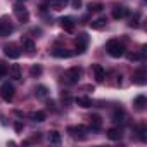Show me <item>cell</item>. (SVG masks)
I'll list each match as a JSON object with an SVG mask.
<instances>
[{
  "instance_id": "obj_1",
  "label": "cell",
  "mask_w": 147,
  "mask_h": 147,
  "mask_svg": "<svg viewBox=\"0 0 147 147\" xmlns=\"http://www.w3.org/2000/svg\"><path fill=\"white\" fill-rule=\"evenodd\" d=\"M106 49H107V52H109L111 57H121L125 54V45L119 40H109Z\"/></svg>"
},
{
  "instance_id": "obj_2",
  "label": "cell",
  "mask_w": 147,
  "mask_h": 147,
  "mask_svg": "<svg viewBox=\"0 0 147 147\" xmlns=\"http://www.w3.org/2000/svg\"><path fill=\"white\" fill-rule=\"evenodd\" d=\"M80 75H82L80 67H69V69L64 73V83H67V85H75V83H78Z\"/></svg>"
},
{
  "instance_id": "obj_3",
  "label": "cell",
  "mask_w": 147,
  "mask_h": 147,
  "mask_svg": "<svg viewBox=\"0 0 147 147\" xmlns=\"http://www.w3.org/2000/svg\"><path fill=\"white\" fill-rule=\"evenodd\" d=\"M88 128L83 126V125H76V126H67V133L73 137V138H85Z\"/></svg>"
},
{
  "instance_id": "obj_4",
  "label": "cell",
  "mask_w": 147,
  "mask_h": 147,
  "mask_svg": "<svg viewBox=\"0 0 147 147\" xmlns=\"http://www.w3.org/2000/svg\"><path fill=\"white\" fill-rule=\"evenodd\" d=\"M14 90H16L14 85L7 82V83H4L2 87H0V97L9 102V100H12V97H14Z\"/></svg>"
},
{
  "instance_id": "obj_5",
  "label": "cell",
  "mask_w": 147,
  "mask_h": 147,
  "mask_svg": "<svg viewBox=\"0 0 147 147\" xmlns=\"http://www.w3.org/2000/svg\"><path fill=\"white\" fill-rule=\"evenodd\" d=\"M14 31V26L9 18H0V36H9Z\"/></svg>"
},
{
  "instance_id": "obj_6",
  "label": "cell",
  "mask_w": 147,
  "mask_h": 147,
  "mask_svg": "<svg viewBox=\"0 0 147 147\" xmlns=\"http://www.w3.org/2000/svg\"><path fill=\"white\" fill-rule=\"evenodd\" d=\"M87 45H88V35L87 33H80L78 38H76V52L83 54L87 50Z\"/></svg>"
},
{
  "instance_id": "obj_7",
  "label": "cell",
  "mask_w": 147,
  "mask_h": 147,
  "mask_svg": "<svg viewBox=\"0 0 147 147\" xmlns=\"http://www.w3.org/2000/svg\"><path fill=\"white\" fill-rule=\"evenodd\" d=\"M14 12H16L18 19H19V21H23V23H26V21L30 19V14H28L26 7H24L23 4H16V5H14Z\"/></svg>"
},
{
  "instance_id": "obj_8",
  "label": "cell",
  "mask_w": 147,
  "mask_h": 147,
  "mask_svg": "<svg viewBox=\"0 0 147 147\" xmlns=\"http://www.w3.org/2000/svg\"><path fill=\"white\" fill-rule=\"evenodd\" d=\"M133 83L135 85H145L147 83V73L144 67H140L138 71L133 73Z\"/></svg>"
},
{
  "instance_id": "obj_9",
  "label": "cell",
  "mask_w": 147,
  "mask_h": 147,
  "mask_svg": "<svg viewBox=\"0 0 147 147\" xmlns=\"http://www.w3.org/2000/svg\"><path fill=\"white\" fill-rule=\"evenodd\" d=\"M92 73H94V78H95V82H104V78H106V69L100 66V64H94L92 66Z\"/></svg>"
},
{
  "instance_id": "obj_10",
  "label": "cell",
  "mask_w": 147,
  "mask_h": 147,
  "mask_svg": "<svg viewBox=\"0 0 147 147\" xmlns=\"http://www.w3.org/2000/svg\"><path fill=\"white\" fill-rule=\"evenodd\" d=\"M4 52H5V55H7L9 59H18V57L21 55V50H19L14 43L5 45V47H4Z\"/></svg>"
},
{
  "instance_id": "obj_11",
  "label": "cell",
  "mask_w": 147,
  "mask_h": 147,
  "mask_svg": "<svg viewBox=\"0 0 147 147\" xmlns=\"http://www.w3.org/2000/svg\"><path fill=\"white\" fill-rule=\"evenodd\" d=\"M126 16H128V9L125 5H114V9H113V18L114 19H123Z\"/></svg>"
},
{
  "instance_id": "obj_12",
  "label": "cell",
  "mask_w": 147,
  "mask_h": 147,
  "mask_svg": "<svg viewBox=\"0 0 147 147\" xmlns=\"http://www.w3.org/2000/svg\"><path fill=\"white\" fill-rule=\"evenodd\" d=\"M111 121H113V123H116V125L123 123V121H125V111H123V109H119V107H116V109L113 111V114H111Z\"/></svg>"
},
{
  "instance_id": "obj_13",
  "label": "cell",
  "mask_w": 147,
  "mask_h": 147,
  "mask_svg": "<svg viewBox=\"0 0 147 147\" xmlns=\"http://www.w3.org/2000/svg\"><path fill=\"white\" fill-rule=\"evenodd\" d=\"M61 26H62V30L67 31V33H73V31H75V21H73L71 18H62V19H61Z\"/></svg>"
},
{
  "instance_id": "obj_14",
  "label": "cell",
  "mask_w": 147,
  "mask_h": 147,
  "mask_svg": "<svg viewBox=\"0 0 147 147\" xmlns=\"http://www.w3.org/2000/svg\"><path fill=\"white\" fill-rule=\"evenodd\" d=\"M21 45H23V50H26V52H33L35 50V42L30 38V36H23L21 38Z\"/></svg>"
},
{
  "instance_id": "obj_15",
  "label": "cell",
  "mask_w": 147,
  "mask_h": 147,
  "mask_svg": "<svg viewBox=\"0 0 147 147\" xmlns=\"http://www.w3.org/2000/svg\"><path fill=\"white\" fill-rule=\"evenodd\" d=\"M88 119H90V128L92 130H100L102 128V118L99 114H92Z\"/></svg>"
},
{
  "instance_id": "obj_16",
  "label": "cell",
  "mask_w": 147,
  "mask_h": 147,
  "mask_svg": "<svg viewBox=\"0 0 147 147\" xmlns=\"http://www.w3.org/2000/svg\"><path fill=\"white\" fill-rule=\"evenodd\" d=\"M7 73L11 75L12 80H21V67H19V64H12Z\"/></svg>"
},
{
  "instance_id": "obj_17",
  "label": "cell",
  "mask_w": 147,
  "mask_h": 147,
  "mask_svg": "<svg viewBox=\"0 0 147 147\" xmlns=\"http://www.w3.org/2000/svg\"><path fill=\"white\" fill-rule=\"evenodd\" d=\"M52 55L54 57H59V59H66V57H71L73 52H69L67 49H54L52 50Z\"/></svg>"
},
{
  "instance_id": "obj_18",
  "label": "cell",
  "mask_w": 147,
  "mask_h": 147,
  "mask_svg": "<svg viewBox=\"0 0 147 147\" xmlns=\"http://www.w3.org/2000/svg\"><path fill=\"white\" fill-rule=\"evenodd\" d=\"M107 138L109 140H121L123 138V131L119 128H111V130H107Z\"/></svg>"
},
{
  "instance_id": "obj_19",
  "label": "cell",
  "mask_w": 147,
  "mask_h": 147,
  "mask_svg": "<svg viewBox=\"0 0 147 147\" xmlns=\"http://www.w3.org/2000/svg\"><path fill=\"white\" fill-rule=\"evenodd\" d=\"M133 106H135L138 111L145 109V106H147V97H145V95H138V97H135V100H133Z\"/></svg>"
},
{
  "instance_id": "obj_20",
  "label": "cell",
  "mask_w": 147,
  "mask_h": 147,
  "mask_svg": "<svg viewBox=\"0 0 147 147\" xmlns=\"http://www.w3.org/2000/svg\"><path fill=\"white\" fill-rule=\"evenodd\" d=\"M106 24H107V19L106 18H99V19H94L90 23V26L94 30H102V28H106Z\"/></svg>"
},
{
  "instance_id": "obj_21",
  "label": "cell",
  "mask_w": 147,
  "mask_h": 147,
  "mask_svg": "<svg viewBox=\"0 0 147 147\" xmlns=\"http://www.w3.org/2000/svg\"><path fill=\"white\" fill-rule=\"evenodd\" d=\"M45 118H47V114L43 111H36V113H31L30 114V119L35 121V123H42V121H45Z\"/></svg>"
},
{
  "instance_id": "obj_22",
  "label": "cell",
  "mask_w": 147,
  "mask_h": 147,
  "mask_svg": "<svg viewBox=\"0 0 147 147\" xmlns=\"http://www.w3.org/2000/svg\"><path fill=\"white\" fill-rule=\"evenodd\" d=\"M67 4V0H49V7H52L54 11L64 9V5Z\"/></svg>"
},
{
  "instance_id": "obj_23",
  "label": "cell",
  "mask_w": 147,
  "mask_h": 147,
  "mask_svg": "<svg viewBox=\"0 0 147 147\" xmlns=\"http://www.w3.org/2000/svg\"><path fill=\"white\" fill-rule=\"evenodd\" d=\"M75 102H76V106H80V107H83V109H87V107L92 106V100H90L88 97H76Z\"/></svg>"
},
{
  "instance_id": "obj_24",
  "label": "cell",
  "mask_w": 147,
  "mask_h": 147,
  "mask_svg": "<svg viewBox=\"0 0 147 147\" xmlns=\"http://www.w3.org/2000/svg\"><path fill=\"white\" fill-rule=\"evenodd\" d=\"M47 94H49V88L43 87V85H38V87L35 88V95H36V97H47Z\"/></svg>"
},
{
  "instance_id": "obj_25",
  "label": "cell",
  "mask_w": 147,
  "mask_h": 147,
  "mask_svg": "<svg viewBox=\"0 0 147 147\" xmlns=\"http://www.w3.org/2000/svg\"><path fill=\"white\" fill-rule=\"evenodd\" d=\"M49 140H50V144H61V133L59 131H50Z\"/></svg>"
},
{
  "instance_id": "obj_26",
  "label": "cell",
  "mask_w": 147,
  "mask_h": 147,
  "mask_svg": "<svg viewBox=\"0 0 147 147\" xmlns=\"http://www.w3.org/2000/svg\"><path fill=\"white\" fill-rule=\"evenodd\" d=\"M102 9H104V5H102L100 2H90V4H88V11H90V12H92V11H94V12H99V11H102Z\"/></svg>"
},
{
  "instance_id": "obj_27",
  "label": "cell",
  "mask_w": 147,
  "mask_h": 147,
  "mask_svg": "<svg viewBox=\"0 0 147 147\" xmlns=\"http://www.w3.org/2000/svg\"><path fill=\"white\" fill-rule=\"evenodd\" d=\"M138 21H140V14H138V12H135V16L130 19V23H128V24H130L131 28H137V26H138Z\"/></svg>"
},
{
  "instance_id": "obj_28",
  "label": "cell",
  "mask_w": 147,
  "mask_h": 147,
  "mask_svg": "<svg viewBox=\"0 0 147 147\" xmlns=\"http://www.w3.org/2000/svg\"><path fill=\"white\" fill-rule=\"evenodd\" d=\"M138 137H140V140H142V142H145V140H147V128H145L144 125L138 128Z\"/></svg>"
},
{
  "instance_id": "obj_29",
  "label": "cell",
  "mask_w": 147,
  "mask_h": 147,
  "mask_svg": "<svg viewBox=\"0 0 147 147\" xmlns=\"http://www.w3.org/2000/svg\"><path fill=\"white\" fill-rule=\"evenodd\" d=\"M30 73H31V76H40L42 75V66H33L31 69H30Z\"/></svg>"
},
{
  "instance_id": "obj_30",
  "label": "cell",
  "mask_w": 147,
  "mask_h": 147,
  "mask_svg": "<svg viewBox=\"0 0 147 147\" xmlns=\"http://www.w3.org/2000/svg\"><path fill=\"white\" fill-rule=\"evenodd\" d=\"M7 71H9V67H7L4 62H0V78L5 76V75H7Z\"/></svg>"
},
{
  "instance_id": "obj_31",
  "label": "cell",
  "mask_w": 147,
  "mask_h": 147,
  "mask_svg": "<svg viewBox=\"0 0 147 147\" xmlns=\"http://www.w3.org/2000/svg\"><path fill=\"white\" fill-rule=\"evenodd\" d=\"M142 57H144L142 54H128V59L130 61H140Z\"/></svg>"
},
{
  "instance_id": "obj_32",
  "label": "cell",
  "mask_w": 147,
  "mask_h": 147,
  "mask_svg": "<svg viewBox=\"0 0 147 147\" xmlns=\"http://www.w3.org/2000/svg\"><path fill=\"white\" fill-rule=\"evenodd\" d=\"M61 97H62V100H64L66 104H69V102H71V97H69V94H67V92H62V94H61Z\"/></svg>"
},
{
  "instance_id": "obj_33",
  "label": "cell",
  "mask_w": 147,
  "mask_h": 147,
  "mask_svg": "<svg viewBox=\"0 0 147 147\" xmlns=\"http://www.w3.org/2000/svg\"><path fill=\"white\" fill-rule=\"evenodd\" d=\"M71 5L75 9H80L82 7V0H71Z\"/></svg>"
},
{
  "instance_id": "obj_34",
  "label": "cell",
  "mask_w": 147,
  "mask_h": 147,
  "mask_svg": "<svg viewBox=\"0 0 147 147\" xmlns=\"http://www.w3.org/2000/svg\"><path fill=\"white\" fill-rule=\"evenodd\" d=\"M47 107H49L50 111H55V102H54V100H49V102H47Z\"/></svg>"
},
{
  "instance_id": "obj_35",
  "label": "cell",
  "mask_w": 147,
  "mask_h": 147,
  "mask_svg": "<svg viewBox=\"0 0 147 147\" xmlns=\"http://www.w3.org/2000/svg\"><path fill=\"white\" fill-rule=\"evenodd\" d=\"M23 130V125L21 123H16V131H21Z\"/></svg>"
},
{
  "instance_id": "obj_36",
  "label": "cell",
  "mask_w": 147,
  "mask_h": 147,
  "mask_svg": "<svg viewBox=\"0 0 147 147\" xmlns=\"http://www.w3.org/2000/svg\"><path fill=\"white\" fill-rule=\"evenodd\" d=\"M19 2H24V0H19Z\"/></svg>"
}]
</instances>
